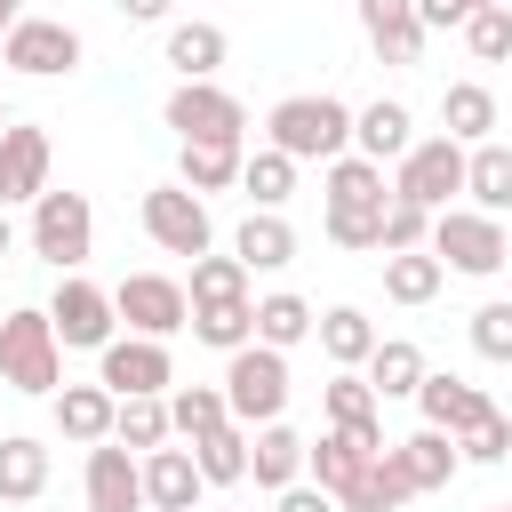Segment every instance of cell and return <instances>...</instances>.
<instances>
[{
    "instance_id": "cell-8",
    "label": "cell",
    "mask_w": 512,
    "mask_h": 512,
    "mask_svg": "<svg viewBox=\"0 0 512 512\" xmlns=\"http://www.w3.org/2000/svg\"><path fill=\"white\" fill-rule=\"evenodd\" d=\"M32 256L56 264V272H80L96 256V208H88V192H56L48 184L32 200Z\"/></svg>"
},
{
    "instance_id": "cell-4",
    "label": "cell",
    "mask_w": 512,
    "mask_h": 512,
    "mask_svg": "<svg viewBox=\"0 0 512 512\" xmlns=\"http://www.w3.org/2000/svg\"><path fill=\"white\" fill-rule=\"evenodd\" d=\"M464 160H472V144H456L448 128L440 136H416L400 160H392V200H416V208H456V192H464Z\"/></svg>"
},
{
    "instance_id": "cell-35",
    "label": "cell",
    "mask_w": 512,
    "mask_h": 512,
    "mask_svg": "<svg viewBox=\"0 0 512 512\" xmlns=\"http://www.w3.org/2000/svg\"><path fill=\"white\" fill-rule=\"evenodd\" d=\"M296 168H304V160H288L280 144H256L248 168H240V192H248L256 208H288V200H296Z\"/></svg>"
},
{
    "instance_id": "cell-39",
    "label": "cell",
    "mask_w": 512,
    "mask_h": 512,
    "mask_svg": "<svg viewBox=\"0 0 512 512\" xmlns=\"http://www.w3.org/2000/svg\"><path fill=\"white\" fill-rule=\"evenodd\" d=\"M168 424H176L184 440H200V432L232 424V400H224V384H176V392H168Z\"/></svg>"
},
{
    "instance_id": "cell-17",
    "label": "cell",
    "mask_w": 512,
    "mask_h": 512,
    "mask_svg": "<svg viewBox=\"0 0 512 512\" xmlns=\"http://www.w3.org/2000/svg\"><path fill=\"white\" fill-rule=\"evenodd\" d=\"M360 8V40L376 48V64H424V16L416 0H352Z\"/></svg>"
},
{
    "instance_id": "cell-3",
    "label": "cell",
    "mask_w": 512,
    "mask_h": 512,
    "mask_svg": "<svg viewBox=\"0 0 512 512\" xmlns=\"http://www.w3.org/2000/svg\"><path fill=\"white\" fill-rule=\"evenodd\" d=\"M264 144H280L288 160H344L352 152V104L344 96H280L264 112Z\"/></svg>"
},
{
    "instance_id": "cell-31",
    "label": "cell",
    "mask_w": 512,
    "mask_h": 512,
    "mask_svg": "<svg viewBox=\"0 0 512 512\" xmlns=\"http://www.w3.org/2000/svg\"><path fill=\"white\" fill-rule=\"evenodd\" d=\"M312 328H320V312H312L296 288H272V296H256V344H272V352H296Z\"/></svg>"
},
{
    "instance_id": "cell-20",
    "label": "cell",
    "mask_w": 512,
    "mask_h": 512,
    "mask_svg": "<svg viewBox=\"0 0 512 512\" xmlns=\"http://www.w3.org/2000/svg\"><path fill=\"white\" fill-rule=\"evenodd\" d=\"M200 496H208V472H200L192 448H152L144 456V504L152 512H200Z\"/></svg>"
},
{
    "instance_id": "cell-43",
    "label": "cell",
    "mask_w": 512,
    "mask_h": 512,
    "mask_svg": "<svg viewBox=\"0 0 512 512\" xmlns=\"http://www.w3.org/2000/svg\"><path fill=\"white\" fill-rule=\"evenodd\" d=\"M456 448H464V464H504V456H512V416H504V408L472 416V424L456 432Z\"/></svg>"
},
{
    "instance_id": "cell-22",
    "label": "cell",
    "mask_w": 512,
    "mask_h": 512,
    "mask_svg": "<svg viewBox=\"0 0 512 512\" xmlns=\"http://www.w3.org/2000/svg\"><path fill=\"white\" fill-rule=\"evenodd\" d=\"M408 144H416V112H408L400 96H376V104L352 112V152H368L376 168H392Z\"/></svg>"
},
{
    "instance_id": "cell-52",
    "label": "cell",
    "mask_w": 512,
    "mask_h": 512,
    "mask_svg": "<svg viewBox=\"0 0 512 512\" xmlns=\"http://www.w3.org/2000/svg\"><path fill=\"white\" fill-rule=\"evenodd\" d=\"M472 8H488V0H472Z\"/></svg>"
},
{
    "instance_id": "cell-50",
    "label": "cell",
    "mask_w": 512,
    "mask_h": 512,
    "mask_svg": "<svg viewBox=\"0 0 512 512\" xmlns=\"http://www.w3.org/2000/svg\"><path fill=\"white\" fill-rule=\"evenodd\" d=\"M8 248H16V224H8V208H0V264H8Z\"/></svg>"
},
{
    "instance_id": "cell-7",
    "label": "cell",
    "mask_w": 512,
    "mask_h": 512,
    "mask_svg": "<svg viewBox=\"0 0 512 512\" xmlns=\"http://www.w3.org/2000/svg\"><path fill=\"white\" fill-rule=\"evenodd\" d=\"M136 224H144V240H152L160 256H184V264L216 248L208 192H192V184H152V192H144V208H136Z\"/></svg>"
},
{
    "instance_id": "cell-38",
    "label": "cell",
    "mask_w": 512,
    "mask_h": 512,
    "mask_svg": "<svg viewBox=\"0 0 512 512\" xmlns=\"http://www.w3.org/2000/svg\"><path fill=\"white\" fill-rule=\"evenodd\" d=\"M192 456H200L208 488H240V480H248V424H216V432H200Z\"/></svg>"
},
{
    "instance_id": "cell-34",
    "label": "cell",
    "mask_w": 512,
    "mask_h": 512,
    "mask_svg": "<svg viewBox=\"0 0 512 512\" xmlns=\"http://www.w3.org/2000/svg\"><path fill=\"white\" fill-rule=\"evenodd\" d=\"M464 192H472V208H488V216H504L512 208V144H472V160H464Z\"/></svg>"
},
{
    "instance_id": "cell-28",
    "label": "cell",
    "mask_w": 512,
    "mask_h": 512,
    "mask_svg": "<svg viewBox=\"0 0 512 512\" xmlns=\"http://www.w3.org/2000/svg\"><path fill=\"white\" fill-rule=\"evenodd\" d=\"M312 336H320V352H328L336 368H368V352L384 344V336H376V320H368L360 304H328Z\"/></svg>"
},
{
    "instance_id": "cell-33",
    "label": "cell",
    "mask_w": 512,
    "mask_h": 512,
    "mask_svg": "<svg viewBox=\"0 0 512 512\" xmlns=\"http://www.w3.org/2000/svg\"><path fill=\"white\" fill-rule=\"evenodd\" d=\"M408 496H416V480H408L400 448H376V456H368V472H360V488L344 496V512H400Z\"/></svg>"
},
{
    "instance_id": "cell-53",
    "label": "cell",
    "mask_w": 512,
    "mask_h": 512,
    "mask_svg": "<svg viewBox=\"0 0 512 512\" xmlns=\"http://www.w3.org/2000/svg\"><path fill=\"white\" fill-rule=\"evenodd\" d=\"M496 512H512V504H496Z\"/></svg>"
},
{
    "instance_id": "cell-9",
    "label": "cell",
    "mask_w": 512,
    "mask_h": 512,
    "mask_svg": "<svg viewBox=\"0 0 512 512\" xmlns=\"http://www.w3.org/2000/svg\"><path fill=\"white\" fill-rule=\"evenodd\" d=\"M48 320H56V344H64V352H104V344L120 336V304H112V288H96L88 272H56Z\"/></svg>"
},
{
    "instance_id": "cell-29",
    "label": "cell",
    "mask_w": 512,
    "mask_h": 512,
    "mask_svg": "<svg viewBox=\"0 0 512 512\" xmlns=\"http://www.w3.org/2000/svg\"><path fill=\"white\" fill-rule=\"evenodd\" d=\"M320 408H328V424H352V432H384V400H376L368 368H336V376L320 384Z\"/></svg>"
},
{
    "instance_id": "cell-1",
    "label": "cell",
    "mask_w": 512,
    "mask_h": 512,
    "mask_svg": "<svg viewBox=\"0 0 512 512\" xmlns=\"http://www.w3.org/2000/svg\"><path fill=\"white\" fill-rule=\"evenodd\" d=\"M384 208H392V176L368 152L328 160V176H320V224H328L336 248H384Z\"/></svg>"
},
{
    "instance_id": "cell-42",
    "label": "cell",
    "mask_w": 512,
    "mask_h": 512,
    "mask_svg": "<svg viewBox=\"0 0 512 512\" xmlns=\"http://www.w3.org/2000/svg\"><path fill=\"white\" fill-rule=\"evenodd\" d=\"M464 48H472L480 64H512V0L472 8V16H464Z\"/></svg>"
},
{
    "instance_id": "cell-40",
    "label": "cell",
    "mask_w": 512,
    "mask_h": 512,
    "mask_svg": "<svg viewBox=\"0 0 512 512\" xmlns=\"http://www.w3.org/2000/svg\"><path fill=\"white\" fill-rule=\"evenodd\" d=\"M168 392H136V400H120V424H112V440H128L136 456H152V448H168Z\"/></svg>"
},
{
    "instance_id": "cell-5",
    "label": "cell",
    "mask_w": 512,
    "mask_h": 512,
    "mask_svg": "<svg viewBox=\"0 0 512 512\" xmlns=\"http://www.w3.org/2000/svg\"><path fill=\"white\" fill-rule=\"evenodd\" d=\"M432 256H440L448 272H464V280H496V272L512 264L504 216H488V208H440V216H432Z\"/></svg>"
},
{
    "instance_id": "cell-32",
    "label": "cell",
    "mask_w": 512,
    "mask_h": 512,
    "mask_svg": "<svg viewBox=\"0 0 512 512\" xmlns=\"http://www.w3.org/2000/svg\"><path fill=\"white\" fill-rule=\"evenodd\" d=\"M424 376H432V368H424V344H408V336H384V344L368 352V384H376V400H416Z\"/></svg>"
},
{
    "instance_id": "cell-24",
    "label": "cell",
    "mask_w": 512,
    "mask_h": 512,
    "mask_svg": "<svg viewBox=\"0 0 512 512\" xmlns=\"http://www.w3.org/2000/svg\"><path fill=\"white\" fill-rule=\"evenodd\" d=\"M224 56H232L224 24H208V16L168 24V72H176V80H216V72H224Z\"/></svg>"
},
{
    "instance_id": "cell-16",
    "label": "cell",
    "mask_w": 512,
    "mask_h": 512,
    "mask_svg": "<svg viewBox=\"0 0 512 512\" xmlns=\"http://www.w3.org/2000/svg\"><path fill=\"white\" fill-rule=\"evenodd\" d=\"M48 128H32V120H8V136H0V208H32L40 192H48Z\"/></svg>"
},
{
    "instance_id": "cell-46",
    "label": "cell",
    "mask_w": 512,
    "mask_h": 512,
    "mask_svg": "<svg viewBox=\"0 0 512 512\" xmlns=\"http://www.w3.org/2000/svg\"><path fill=\"white\" fill-rule=\"evenodd\" d=\"M272 512H344V504H336V496H328V488L304 472L296 488H280V496H272Z\"/></svg>"
},
{
    "instance_id": "cell-45",
    "label": "cell",
    "mask_w": 512,
    "mask_h": 512,
    "mask_svg": "<svg viewBox=\"0 0 512 512\" xmlns=\"http://www.w3.org/2000/svg\"><path fill=\"white\" fill-rule=\"evenodd\" d=\"M400 248H432V208H416V200L384 208V256H400Z\"/></svg>"
},
{
    "instance_id": "cell-14",
    "label": "cell",
    "mask_w": 512,
    "mask_h": 512,
    "mask_svg": "<svg viewBox=\"0 0 512 512\" xmlns=\"http://www.w3.org/2000/svg\"><path fill=\"white\" fill-rule=\"evenodd\" d=\"M80 496H88V512H152L144 504V456L128 440H96L88 472H80Z\"/></svg>"
},
{
    "instance_id": "cell-25",
    "label": "cell",
    "mask_w": 512,
    "mask_h": 512,
    "mask_svg": "<svg viewBox=\"0 0 512 512\" xmlns=\"http://www.w3.org/2000/svg\"><path fill=\"white\" fill-rule=\"evenodd\" d=\"M400 448V464H408V480H416V496H432V488H448L456 472H464V448H456V432H440V424H416L408 440H392Z\"/></svg>"
},
{
    "instance_id": "cell-30",
    "label": "cell",
    "mask_w": 512,
    "mask_h": 512,
    "mask_svg": "<svg viewBox=\"0 0 512 512\" xmlns=\"http://www.w3.org/2000/svg\"><path fill=\"white\" fill-rule=\"evenodd\" d=\"M48 496V448L32 432H8L0 440V504H40Z\"/></svg>"
},
{
    "instance_id": "cell-11",
    "label": "cell",
    "mask_w": 512,
    "mask_h": 512,
    "mask_svg": "<svg viewBox=\"0 0 512 512\" xmlns=\"http://www.w3.org/2000/svg\"><path fill=\"white\" fill-rule=\"evenodd\" d=\"M160 120L176 128V144H192V136H248V104L224 80H176Z\"/></svg>"
},
{
    "instance_id": "cell-51",
    "label": "cell",
    "mask_w": 512,
    "mask_h": 512,
    "mask_svg": "<svg viewBox=\"0 0 512 512\" xmlns=\"http://www.w3.org/2000/svg\"><path fill=\"white\" fill-rule=\"evenodd\" d=\"M0 136H8V96H0Z\"/></svg>"
},
{
    "instance_id": "cell-44",
    "label": "cell",
    "mask_w": 512,
    "mask_h": 512,
    "mask_svg": "<svg viewBox=\"0 0 512 512\" xmlns=\"http://www.w3.org/2000/svg\"><path fill=\"white\" fill-rule=\"evenodd\" d=\"M472 352L496 360V368H512V296H488L472 312Z\"/></svg>"
},
{
    "instance_id": "cell-2",
    "label": "cell",
    "mask_w": 512,
    "mask_h": 512,
    "mask_svg": "<svg viewBox=\"0 0 512 512\" xmlns=\"http://www.w3.org/2000/svg\"><path fill=\"white\" fill-rule=\"evenodd\" d=\"M0 384L24 392V400H56V392H64V344H56L48 304L0 312Z\"/></svg>"
},
{
    "instance_id": "cell-21",
    "label": "cell",
    "mask_w": 512,
    "mask_h": 512,
    "mask_svg": "<svg viewBox=\"0 0 512 512\" xmlns=\"http://www.w3.org/2000/svg\"><path fill=\"white\" fill-rule=\"evenodd\" d=\"M240 168H248V136H192V144H176V184H192V192H232Z\"/></svg>"
},
{
    "instance_id": "cell-36",
    "label": "cell",
    "mask_w": 512,
    "mask_h": 512,
    "mask_svg": "<svg viewBox=\"0 0 512 512\" xmlns=\"http://www.w3.org/2000/svg\"><path fill=\"white\" fill-rule=\"evenodd\" d=\"M440 280H448V264H440L432 248H400V256H384V296H392V304H432Z\"/></svg>"
},
{
    "instance_id": "cell-47",
    "label": "cell",
    "mask_w": 512,
    "mask_h": 512,
    "mask_svg": "<svg viewBox=\"0 0 512 512\" xmlns=\"http://www.w3.org/2000/svg\"><path fill=\"white\" fill-rule=\"evenodd\" d=\"M416 16H424V32H464L472 0H416Z\"/></svg>"
},
{
    "instance_id": "cell-49",
    "label": "cell",
    "mask_w": 512,
    "mask_h": 512,
    "mask_svg": "<svg viewBox=\"0 0 512 512\" xmlns=\"http://www.w3.org/2000/svg\"><path fill=\"white\" fill-rule=\"evenodd\" d=\"M24 16H32V8H24V0H0V40H8V32H16V24H24Z\"/></svg>"
},
{
    "instance_id": "cell-19",
    "label": "cell",
    "mask_w": 512,
    "mask_h": 512,
    "mask_svg": "<svg viewBox=\"0 0 512 512\" xmlns=\"http://www.w3.org/2000/svg\"><path fill=\"white\" fill-rule=\"evenodd\" d=\"M48 416H56V432H64L72 448H96V440H112V424H120V392H112V384H64V392L48 400Z\"/></svg>"
},
{
    "instance_id": "cell-48",
    "label": "cell",
    "mask_w": 512,
    "mask_h": 512,
    "mask_svg": "<svg viewBox=\"0 0 512 512\" xmlns=\"http://www.w3.org/2000/svg\"><path fill=\"white\" fill-rule=\"evenodd\" d=\"M112 8H120L128 24H168V8H176V0H112Z\"/></svg>"
},
{
    "instance_id": "cell-18",
    "label": "cell",
    "mask_w": 512,
    "mask_h": 512,
    "mask_svg": "<svg viewBox=\"0 0 512 512\" xmlns=\"http://www.w3.org/2000/svg\"><path fill=\"white\" fill-rule=\"evenodd\" d=\"M304 456H312V440H304L288 416H272V424H256V432H248V480H256L264 496L296 488V480H304Z\"/></svg>"
},
{
    "instance_id": "cell-13",
    "label": "cell",
    "mask_w": 512,
    "mask_h": 512,
    "mask_svg": "<svg viewBox=\"0 0 512 512\" xmlns=\"http://www.w3.org/2000/svg\"><path fill=\"white\" fill-rule=\"evenodd\" d=\"M96 384H112L120 400H136V392H176V360H168V344L160 336H112L104 352H96Z\"/></svg>"
},
{
    "instance_id": "cell-10",
    "label": "cell",
    "mask_w": 512,
    "mask_h": 512,
    "mask_svg": "<svg viewBox=\"0 0 512 512\" xmlns=\"http://www.w3.org/2000/svg\"><path fill=\"white\" fill-rule=\"evenodd\" d=\"M80 32L64 24V16H24L8 40H0V64L8 72H24V80H64V72H80Z\"/></svg>"
},
{
    "instance_id": "cell-27",
    "label": "cell",
    "mask_w": 512,
    "mask_h": 512,
    "mask_svg": "<svg viewBox=\"0 0 512 512\" xmlns=\"http://www.w3.org/2000/svg\"><path fill=\"white\" fill-rule=\"evenodd\" d=\"M488 408H496V400H488L480 384H464V376H424V384H416V416L440 424V432H464V424L488 416Z\"/></svg>"
},
{
    "instance_id": "cell-23",
    "label": "cell",
    "mask_w": 512,
    "mask_h": 512,
    "mask_svg": "<svg viewBox=\"0 0 512 512\" xmlns=\"http://www.w3.org/2000/svg\"><path fill=\"white\" fill-rule=\"evenodd\" d=\"M232 256H240L248 272H288V264H296V224H288L280 208H248L240 232H232Z\"/></svg>"
},
{
    "instance_id": "cell-26",
    "label": "cell",
    "mask_w": 512,
    "mask_h": 512,
    "mask_svg": "<svg viewBox=\"0 0 512 512\" xmlns=\"http://www.w3.org/2000/svg\"><path fill=\"white\" fill-rule=\"evenodd\" d=\"M440 128L456 144H488L496 136V88L488 80H448L440 88Z\"/></svg>"
},
{
    "instance_id": "cell-6",
    "label": "cell",
    "mask_w": 512,
    "mask_h": 512,
    "mask_svg": "<svg viewBox=\"0 0 512 512\" xmlns=\"http://www.w3.org/2000/svg\"><path fill=\"white\" fill-rule=\"evenodd\" d=\"M288 352H272V344H240V352H224V400H232V424H272V416H288Z\"/></svg>"
},
{
    "instance_id": "cell-15",
    "label": "cell",
    "mask_w": 512,
    "mask_h": 512,
    "mask_svg": "<svg viewBox=\"0 0 512 512\" xmlns=\"http://www.w3.org/2000/svg\"><path fill=\"white\" fill-rule=\"evenodd\" d=\"M376 448H392V440H384V432H352V424H328V432L312 440L304 472H312V480H320V488L344 504V496L360 488V472H368V456H376Z\"/></svg>"
},
{
    "instance_id": "cell-37",
    "label": "cell",
    "mask_w": 512,
    "mask_h": 512,
    "mask_svg": "<svg viewBox=\"0 0 512 512\" xmlns=\"http://www.w3.org/2000/svg\"><path fill=\"white\" fill-rule=\"evenodd\" d=\"M192 336L208 352H240L256 344V296H232V304H192Z\"/></svg>"
},
{
    "instance_id": "cell-41",
    "label": "cell",
    "mask_w": 512,
    "mask_h": 512,
    "mask_svg": "<svg viewBox=\"0 0 512 512\" xmlns=\"http://www.w3.org/2000/svg\"><path fill=\"white\" fill-rule=\"evenodd\" d=\"M248 280L256 272L240 256H192V280L184 288H192V304H232V296H248Z\"/></svg>"
},
{
    "instance_id": "cell-12",
    "label": "cell",
    "mask_w": 512,
    "mask_h": 512,
    "mask_svg": "<svg viewBox=\"0 0 512 512\" xmlns=\"http://www.w3.org/2000/svg\"><path fill=\"white\" fill-rule=\"evenodd\" d=\"M112 304H120V320L136 328V336H176V328H192V288L184 280H168V272H128L120 288H112Z\"/></svg>"
}]
</instances>
